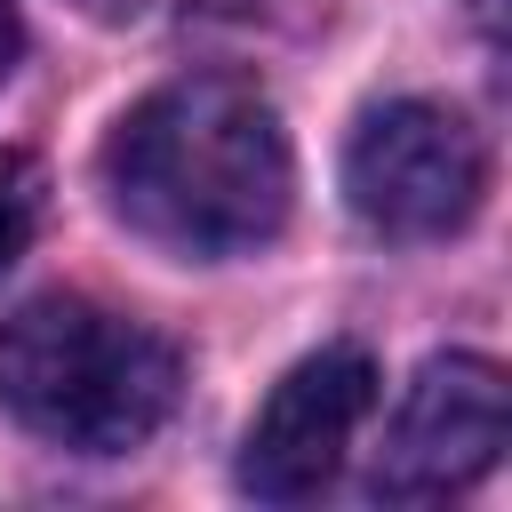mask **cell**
Segmentation results:
<instances>
[{
  "mask_svg": "<svg viewBox=\"0 0 512 512\" xmlns=\"http://www.w3.org/2000/svg\"><path fill=\"white\" fill-rule=\"evenodd\" d=\"M96 168L112 216L136 240L200 264L256 256L264 240H280L296 208V160L280 112L224 72H192L128 104Z\"/></svg>",
  "mask_w": 512,
  "mask_h": 512,
  "instance_id": "6da1fadb",
  "label": "cell"
},
{
  "mask_svg": "<svg viewBox=\"0 0 512 512\" xmlns=\"http://www.w3.org/2000/svg\"><path fill=\"white\" fill-rule=\"evenodd\" d=\"M176 384V352L88 296H32L0 320V408L48 448L128 456L168 424Z\"/></svg>",
  "mask_w": 512,
  "mask_h": 512,
  "instance_id": "7a4b0ae2",
  "label": "cell"
},
{
  "mask_svg": "<svg viewBox=\"0 0 512 512\" xmlns=\"http://www.w3.org/2000/svg\"><path fill=\"white\" fill-rule=\"evenodd\" d=\"M488 192V152L464 112L432 96H392L360 112L344 144V200L384 240H448Z\"/></svg>",
  "mask_w": 512,
  "mask_h": 512,
  "instance_id": "3957f363",
  "label": "cell"
},
{
  "mask_svg": "<svg viewBox=\"0 0 512 512\" xmlns=\"http://www.w3.org/2000/svg\"><path fill=\"white\" fill-rule=\"evenodd\" d=\"M504 424H512L504 368L488 352H432L408 376V392H400V408L384 424L368 496H384V504H440V496L472 488L496 464Z\"/></svg>",
  "mask_w": 512,
  "mask_h": 512,
  "instance_id": "277c9868",
  "label": "cell"
},
{
  "mask_svg": "<svg viewBox=\"0 0 512 512\" xmlns=\"http://www.w3.org/2000/svg\"><path fill=\"white\" fill-rule=\"evenodd\" d=\"M376 408V360L360 344H320L304 352L272 400L256 408L248 440H240V488L256 504H304L336 480L352 432L368 424Z\"/></svg>",
  "mask_w": 512,
  "mask_h": 512,
  "instance_id": "5b68a950",
  "label": "cell"
},
{
  "mask_svg": "<svg viewBox=\"0 0 512 512\" xmlns=\"http://www.w3.org/2000/svg\"><path fill=\"white\" fill-rule=\"evenodd\" d=\"M40 200H48L40 160H32V152H0V272L32 248V232H40Z\"/></svg>",
  "mask_w": 512,
  "mask_h": 512,
  "instance_id": "8992f818",
  "label": "cell"
},
{
  "mask_svg": "<svg viewBox=\"0 0 512 512\" xmlns=\"http://www.w3.org/2000/svg\"><path fill=\"white\" fill-rule=\"evenodd\" d=\"M16 56H24V16H16V0H0V80L16 72Z\"/></svg>",
  "mask_w": 512,
  "mask_h": 512,
  "instance_id": "52a82bcc",
  "label": "cell"
}]
</instances>
